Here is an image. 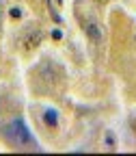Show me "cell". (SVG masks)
Returning a JSON list of instances; mask_svg holds the SVG:
<instances>
[{"instance_id":"6da1fadb","label":"cell","mask_w":136,"mask_h":156,"mask_svg":"<svg viewBox=\"0 0 136 156\" xmlns=\"http://www.w3.org/2000/svg\"><path fill=\"white\" fill-rule=\"evenodd\" d=\"M11 136H13V141L17 143V145H28V143H37L35 139H32V134H30V130H28V126L22 122V119H13L11 124H9V130H7Z\"/></svg>"},{"instance_id":"7a4b0ae2","label":"cell","mask_w":136,"mask_h":156,"mask_svg":"<svg viewBox=\"0 0 136 156\" xmlns=\"http://www.w3.org/2000/svg\"><path fill=\"white\" fill-rule=\"evenodd\" d=\"M43 124L48 126V128H58V113H56V108H46L43 111Z\"/></svg>"},{"instance_id":"3957f363","label":"cell","mask_w":136,"mask_h":156,"mask_svg":"<svg viewBox=\"0 0 136 156\" xmlns=\"http://www.w3.org/2000/svg\"><path fill=\"white\" fill-rule=\"evenodd\" d=\"M84 30H87V35L93 39V41H102V33H100V26H97V24L93 22V20H89V22H87Z\"/></svg>"},{"instance_id":"277c9868","label":"cell","mask_w":136,"mask_h":156,"mask_svg":"<svg viewBox=\"0 0 136 156\" xmlns=\"http://www.w3.org/2000/svg\"><path fill=\"white\" fill-rule=\"evenodd\" d=\"M106 145L112 150L114 147V136H112V132H106Z\"/></svg>"},{"instance_id":"5b68a950","label":"cell","mask_w":136,"mask_h":156,"mask_svg":"<svg viewBox=\"0 0 136 156\" xmlns=\"http://www.w3.org/2000/svg\"><path fill=\"white\" fill-rule=\"evenodd\" d=\"M19 15H22V9H19V7H13V9H11V17H19Z\"/></svg>"},{"instance_id":"8992f818","label":"cell","mask_w":136,"mask_h":156,"mask_svg":"<svg viewBox=\"0 0 136 156\" xmlns=\"http://www.w3.org/2000/svg\"><path fill=\"white\" fill-rule=\"evenodd\" d=\"M52 37H54V39H61V37H63V33L56 28V30H52Z\"/></svg>"},{"instance_id":"52a82bcc","label":"cell","mask_w":136,"mask_h":156,"mask_svg":"<svg viewBox=\"0 0 136 156\" xmlns=\"http://www.w3.org/2000/svg\"><path fill=\"white\" fill-rule=\"evenodd\" d=\"M56 2H58V5H63V0H56Z\"/></svg>"}]
</instances>
